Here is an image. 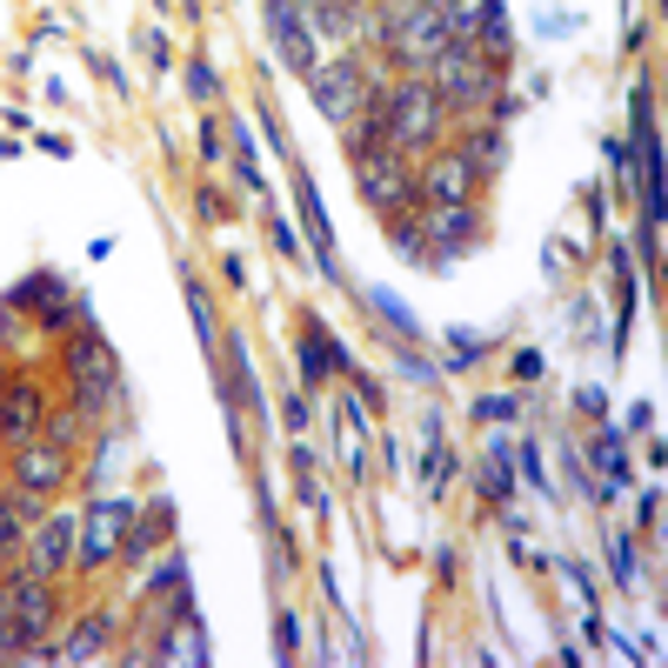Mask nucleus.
I'll use <instances>...</instances> for the list:
<instances>
[{
  "instance_id": "f257e3e1",
  "label": "nucleus",
  "mask_w": 668,
  "mask_h": 668,
  "mask_svg": "<svg viewBox=\"0 0 668 668\" xmlns=\"http://www.w3.org/2000/svg\"><path fill=\"white\" fill-rule=\"evenodd\" d=\"M428 80L448 114H488V101L501 94V60H488L475 41H448V54L428 67Z\"/></svg>"
},
{
  "instance_id": "f03ea898",
  "label": "nucleus",
  "mask_w": 668,
  "mask_h": 668,
  "mask_svg": "<svg viewBox=\"0 0 668 668\" xmlns=\"http://www.w3.org/2000/svg\"><path fill=\"white\" fill-rule=\"evenodd\" d=\"M381 101H388V147H401V154L442 147V134H448V121H455V114L442 108V94H435V80H394Z\"/></svg>"
},
{
  "instance_id": "7ed1b4c3",
  "label": "nucleus",
  "mask_w": 668,
  "mask_h": 668,
  "mask_svg": "<svg viewBox=\"0 0 668 668\" xmlns=\"http://www.w3.org/2000/svg\"><path fill=\"white\" fill-rule=\"evenodd\" d=\"M355 188L375 214H408V208H422V194H414V160L401 147H361L355 154Z\"/></svg>"
},
{
  "instance_id": "20e7f679",
  "label": "nucleus",
  "mask_w": 668,
  "mask_h": 668,
  "mask_svg": "<svg viewBox=\"0 0 668 668\" xmlns=\"http://www.w3.org/2000/svg\"><path fill=\"white\" fill-rule=\"evenodd\" d=\"M60 361H67V375H74V388H80V414H88V422H101L108 401H114V348L101 342L94 327H80L74 342L60 348Z\"/></svg>"
},
{
  "instance_id": "39448f33",
  "label": "nucleus",
  "mask_w": 668,
  "mask_h": 668,
  "mask_svg": "<svg viewBox=\"0 0 668 668\" xmlns=\"http://www.w3.org/2000/svg\"><path fill=\"white\" fill-rule=\"evenodd\" d=\"M308 94H314V114H327L334 127H348L361 114V101H368V67L355 54H334L327 67L308 74Z\"/></svg>"
},
{
  "instance_id": "423d86ee",
  "label": "nucleus",
  "mask_w": 668,
  "mask_h": 668,
  "mask_svg": "<svg viewBox=\"0 0 668 668\" xmlns=\"http://www.w3.org/2000/svg\"><path fill=\"white\" fill-rule=\"evenodd\" d=\"M475 167L461 147H428L422 160H414V194L422 201H475Z\"/></svg>"
},
{
  "instance_id": "0eeeda50",
  "label": "nucleus",
  "mask_w": 668,
  "mask_h": 668,
  "mask_svg": "<svg viewBox=\"0 0 668 668\" xmlns=\"http://www.w3.org/2000/svg\"><path fill=\"white\" fill-rule=\"evenodd\" d=\"M422 234L435 261H455L468 241H481V214L475 201H422Z\"/></svg>"
},
{
  "instance_id": "6e6552de",
  "label": "nucleus",
  "mask_w": 668,
  "mask_h": 668,
  "mask_svg": "<svg viewBox=\"0 0 668 668\" xmlns=\"http://www.w3.org/2000/svg\"><path fill=\"white\" fill-rule=\"evenodd\" d=\"M127 522H134V501H94L88 509V522H80V568H101V561H114L121 555V542H127Z\"/></svg>"
},
{
  "instance_id": "1a4fd4ad",
  "label": "nucleus",
  "mask_w": 668,
  "mask_h": 668,
  "mask_svg": "<svg viewBox=\"0 0 668 668\" xmlns=\"http://www.w3.org/2000/svg\"><path fill=\"white\" fill-rule=\"evenodd\" d=\"M67 475H74V461H67V448L60 442H21L14 448V488H27V494H54V488H67Z\"/></svg>"
},
{
  "instance_id": "9d476101",
  "label": "nucleus",
  "mask_w": 668,
  "mask_h": 668,
  "mask_svg": "<svg viewBox=\"0 0 668 668\" xmlns=\"http://www.w3.org/2000/svg\"><path fill=\"white\" fill-rule=\"evenodd\" d=\"M41 428H47V401H41V388H34V381H8V388H0V442L21 448V442H34Z\"/></svg>"
},
{
  "instance_id": "9b49d317",
  "label": "nucleus",
  "mask_w": 668,
  "mask_h": 668,
  "mask_svg": "<svg viewBox=\"0 0 668 668\" xmlns=\"http://www.w3.org/2000/svg\"><path fill=\"white\" fill-rule=\"evenodd\" d=\"M301 321H308V327H301V375H294V381H301V394H308V388H321V381H334V375L348 368V348L334 342L314 314H301Z\"/></svg>"
},
{
  "instance_id": "f8f14e48",
  "label": "nucleus",
  "mask_w": 668,
  "mask_h": 668,
  "mask_svg": "<svg viewBox=\"0 0 668 668\" xmlns=\"http://www.w3.org/2000/svg\"><path fill=\"white\" fill-rule=\"evenodd\" d=\"M268 34H275V47H281V60L308 80L314 74V34L301 27V14L288 8V0H268Z\"/></svg>"
},
{
  "instance_id": "ddd939ff",
  "label": "nucleus",
  "mask_w": 668,
  "mask_h": 668,
  "mask_svg": "<svg viewBox=\"0 0 668 668\" xmlns=\"http://www.w3.org/2000/svg\"><path fill=\"white\" fill-rule=\"evenodd\" d=\"M74 555H80V522L54 515V522H41V528H34V568H41V575L74 568Z\"/></svg>"
},
{
  "instance_id": "4468645a",
  "label": "nucleus",
  "mask_w": 668,
  "mask_h": 668,
  "mask_svg": "<svg viewBox=\"0 0 668 668\" xmlns=\"http://www.w3.org/2000/svg\"><path fill=\"white\" fill-rule=\"evenodd\" d=\"M108 642H114V615H101V609H94L88 622H80V628L54 648V661H101V655H108Z\"/></svg>"
},
{
  "instance_id": "2eb2a0df",
  "label": "nucleus",
  "mask_w": 668,
  "mask_h": 668,
  "mask_svg": "<svg viewBox=\"0 0 668 668\" xmlns=\"http://www.w3.org/2000/svg\"><path fill=\"white\" fill-rule=\"evenodd\" d=\"M342 448H348V475L361 481L368 475V408L361 401H342Z\"/></svg>"
},
{
  "instance_id": "dca6fc26",
  "label": "nucleus",
  "mask_w": 668,
  "mask_h": 668,
  "mask_svg": "<svg viewBox=\"0 0 668 668\" xmlns=\"http://www.w3.org/2000/svg\"><path fill=\"white\" fill-rule=\"evenodd\" d=\"M368 308H375V314H381V321L401 334V342H422V321H414V314H408V308H401L388 288H368Z\"/></svg>"
},
{
  "instance_id": "f3484780",
  "label": "nucleus",
  "mask_w": 668,
  "mask_h": 668,
  "mask_svg": "<svg viewBox=\"0 0 668 668\" xmlns=\"http://www.w3.org/2000/svg\"><path fill=\"white\" fill-rule=\"evenodd\" d=\"M461 154H468V167H475V175H494V167L509 160V141H501V127H488V134L475 127V141H468Z\"/></svg>"
},
{
  "instance_id": "a211bd4d",
  "label": "nucleus",
  "mask_w": 668,
  "mask_h": 668,
  "mask_svg": "<svg viewBox=\"0 0 668 668\" xmlns=\"http://www.w3.org/2000/svg\"><path fill=\"white\" fill-rule=\"evenodd\" d=\"M188 314H194V334H201V348H208V361H214L221 327H214V301H208V288H201V281H188Z\"/></svg>"
},
{
  "instance_id": "6ab92c4d",
  "label": "nucleus",
  "mask_w": 668,
  "mask_h": 668,
  "mask_svg": "<svg viewBox=\"0 0 668 668\" xmlns=\"http://www.w3.org/2000/svg\"><path fill=\"white\" fill-rule=\"evenodd\" d=\"M595 468L609 475V488H622V481H628V461H622V435H615V428L595 442Z\"/></svg>"
},
{
  "instance_id": "aec40b11",
  "label": "nucleus",
  "mask_w": 668,
  "mask_h": 668,
  "mask_svg": "<svg viewBox=\"0 0 668 668\" xmlns=\"http://www.w3.org/2000/svg\"><path fill=\"white\" fill-rule=\"evenodd\" d=\"M448 475H455V455H448L442 442H428V455H422V488H428V494H442V488H448Z\"/></svg>"
},
{
  "instance_id": "412c9836",
  "label": "nucleus",
  "mask_w": 668,
  "mask_h": 668,
  "mask_svg": "<svg viewBox=\"0 0 668 668\" xmlns=\"http://www.w3.org/2000/svg\"><path fill=\"white\" fill-rule=\"evenodd\" d=\"M509 488H515V481H509V448H494V455H488V475H481V494H488V501H509Z\"/></svg>"
},
{
  "instance_id": "4be33fe9",
  "label": "nucleus",
  "mask_w": 668,
  "mask_h": 668,
  "mask_svg": "<svg viewBox=\"0 0 668 668\" xmlns=\"http://www.w3.org/2000/svg\"><path fill=\"white\" fill-rule=\"evenodd\" d=\"M515 414H522L515 394H481V401H475V422H515Z\"/></svg>"
},
{
  "instance_id": "5701e85b",
  "label": "nucleus",
  "mask_w": 668,
  "mask_h": 668,
  "mask_svg": "<svg viewBox=\"0 0 668 668\" xmlns=\"http://www.w3.org/2000/svg\"><path fill=\"white\" fill-rule=\"evenodd\" d=\"M80 435H88V414H80V408H74V414H54V422H47V442H60V448H74Z\"/></svg>"
},
{
  "instance_id": "b1692460",
  "label": "nucleus",
  "mask_w": 668,
  "mask_h": 668,
  "mask_svg": "<svg viewBox=\"0 0 668 668\" xmlns=\"http://www.w3.org/2000/svg\"><path fill=\"white\" fill-rule=\"evenodd\" d=\"M609 555H615V581L635 589V535H609Z\"/></svg>"
},
{
  "instance_id": "393cba45",
  "label": "nucleus",
  "mask_w": 668,
  "mask_h": 668,
  "mask_svg": "<svg viewBox=\"0 0 668 668\" xmlns=\"http://www.w3.org/2000/svg\"><path fill=\"white\" fill-rule=\"evenodd\" d=\"M21 548V501H0V561Z\"/></svg>"
},
{
  "instance_id": "a878e982",
  "label": "nucleus",
  "mask_w": 668,
  "mask_h": 668,
  "mask_svg": "<svg viewBox=\"0 0 668 668\" xmlns=\"http://www.w3.org/2000/svg\"><path fill=\"white\" fill-rule=\"evenodd\" d=\"M275 635H281V642H275V655H281V661H294V655H301V622H294L288 609H281V622H275Z\"/></svg>"
},
{
  "instance_id": "bb28decb",
  "label": "nucleus",
  "mask_w": 668,
  "mask_h": 668,
  "mask_svg": "<svg viewBox=\"0 0 668 668\" xmlns=\"http://www.w3.org/2000/svg\"><path fill=\"white\" fill-rule=\"evenodd\" d=\"M188 94H194V101L221 94V80H214V67H208V60H194V67H188Z\"/></svg>"
},
{
  "instance_id": "cd10ccee",
  "label": "nucleus",
  "mask_w": 668,
  "mask_h": 668,
  "mask_svg": "<svg viewBox=\"0 0 668 668\" xmlns=\"http://www.w3.org/2000/svg\"><path fill=\"white\" fill-rule=\"evenodd\" d=\"M401 368H408V381H442V368H435V361H422L408 342H401Z\"/></svg>"
},
{
  "instance_id": "c85d7f7f",
  "label": "nucleus",
  "mask_w": 668,
  "mask_h": 668,
  "mask_svg": "<svg viewBox=\"0 0 668 668\" xmlns=\"http://www.w3.org/2000/svg\"><path fill=\"white\" fill-rule=\"evenodd\" d=\"M281 414H288V428L301 435V428H308V394H301V388H288V394H281Z\"/></svg>"
},
{
  "instance_id": "c756f323",
  "label": "nucleus",
  "mask_w": 668,
  "mask_h": 668,
  "mask_svg": "<svg viewBox=\"0 0 668 668\" xmlns=\"http://www.w3.org/2000/svg\"><path fill=\"white\" fill-rule=\"evenodd\" d=\"M201 160H227V134L214 121H201Z\"/></svg>"
},
{
  "instance_id": "7c9ffc66",
  "label": "nucleus",
  "mask_w": 668,
  "mask_h": 668,
  "mask_svg": "<svg viewBox=\"0 0 668 668\" xmlns=\"http://www.w3.org/2000/svg\"><path fill=\"white\" fill-rule=\"evenodd\" d=\"M522 475H528V481L548 494V468H542V448H535V442H522Z\"/></svg>"
},
{
  "instance_id": "2f4dec72",
  "label": "nucleus",
  "mask_w": 668,
  "mask_h": 668,
  "mask_svg": "<svg viewBox=\"0 0 668 668\" xmlns=\"http://www.w3.org/2000/svg\"><path fill=\"white\" fill-rule=\"evenodd\" d=\"M515 381H522V388H535V381H542V355H535V348H522V355H515Z\"/></svg>"
},
{
  "instance_id": "473e14b6",
  "label": "nucleus",
  "mask_w": 668,
  "mask_h": 668,
  "mask_svg": "<svg viewBox=\"0 0 668 668\" xmlns=\"http://www.w3.org/2000/svg\"><path fill=\"white\" fill-rule=\"evenodd\" d=\"M314 468H321V455H314V442H294V475H301V481H314Z\"/></svg>"
},
{
  "instance_id": "72a5a7b5",
  "label": "nucleus",
  "mask_w": 668,
  "mask_h": 668,
  "mask_svg": "<svg viewBox=\"0 0 668 668\" xmlns=\"http://www.w3.org/2000/svg\"><path fill=\"white\" fill-rule=\"evenodd\" d=\"M575 408H581V414H602L609 394H602V388H575Z\"/></svg>"
},
{
  "instance_id": "f704fd0d",
  "label": "nucleus",
  "mask_w": 668,
  "mask_h": 668,
  "mask_svg": "<svg viewBox=\"0 0 668 668\" xmlns=\"http://www.w3.org/2000/svg\"><path fill=\"white\" fill-rule=\"evenodd\" d=\"M194 214H201V221H227V201H221V194H201Z\"/></svg>"
},
{
  "instance_id": "c9c22d12",
  "label": "nucleus",
  "mask_w": 668,
  "mask_h": 668,
  "mask_svg": "<svg viewBox=\"0 0 668 668\" xmlns=\"http://www.w3.org/2000/svg\"><path fill=\"white\" fill-rule=\"evenodd\" d=\"M655 522H661V494L648 488V494H642V528H655Z\"/></svg>"
},
{
  "instance_id": "e433bc0d",
  "label": "nucleus",
  "mask_w": 668,
  "mask_h": 668,
  "mask_svg": "<svg viewBox=\"0 0 668 668\" xmlns=\"http://www.w3.org/2000/svg\"><path fill=\"white\" fill-rule=\"evenodd\" d=\"M147 60H154V67H167V60H175V54H167V34H147Z\"/></svg>"
}]
</instances>
